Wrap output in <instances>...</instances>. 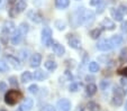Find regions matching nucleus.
Listing matches in <instances>:
<instances>
[{
    "instance_id": "7c9ffc66",
    "label": "nucleus",
    "mask_w": 127,
    "mask_h": 111,
    "mask_svg": "<svg viewBox=\"0 0 127 111\" xmlns=\"http://www.w3.org/2000/svg\"><path fill=\"white\" fill-rule=\"evenodd\" d=\"M118 11L120 12V14L124 16V15H127V6L124 5V3H122V5H119V7L117 8Z\"/></svg>"
},
{
    "instance_id": "e433bc0d",
    "label": "nucleus",
    "mask_w": 127,
    "mask_h": 111,
    "mask_svg": "<svg viewBox=\"0 0 127 111\" xmlns=\"http://www.w3.org/2000/svg\"><path fill=\"white\" fill-rule=\"evenodd\" d=\"M118 73H119L120 75H123V76L127 77V66H126V67H123V68H120V70L118 71Z\"/></svg>"
},
{
    "instance_id": "1a4fd4ad",
    "label": "nucleus",
    "mask_w": 127,
    "mask_h": 111,
    "mask_svg": "<svg viewBox=\"0 0 127 111\" xmlns=\"http://www.w3.org/2000/svg\"><path fill=\"white\" fill-rule=\"evenodd\" d=\"M23 38H24V35L16 28L15 31L11 34V43L14 44V45H18V44L23 41Z\"/></svg>"
},
{
    "instance_id": "a878e982",
    "label": "nucleus",
    "mask_w": 127,
    "mask_h": 111,
    "mask_svg": "<svg viewBox=\"0 0 127 111\" xmlns=\"http://www.w3.org/2000/svg\"><path fill=\"white\" fill-rule=\"evenodd\" d=\"M87 110L88 111H99L100 110V107L97 103H95V102H89L88 106H87Z\"/></svg>"
},
{
    "instance_id": "c85d7f7f",
    "label": "nucleus",
    "mask_w": 127,
    "mask_h": 111,
    "mask_svg": "<svg viewBox=\"0 0 127 111\" xmlns=\"http://www.w3.org/2000/svg\"><path fill=\"white\" fill-rule=\"evenodd\" d=\"M28 92L32 94H37L38 93V85L37 84H32L28 87Z\"/></svg>"
},
{
    "instance_id": "dca6fc26",
    "label": "nucleus",
    "mask_w": 127,
    "mask_h": 111,
    "mask_svg": "<svg viewBox=\"0 0 127 111\" xmlns=\"http://www.w3.org/2000/svg\"><path fill=\"white\" fill-rule=\"evenodd\" d=\"M7 60H8V63H10L15 68H18V70H19V68L22 67V63H20V61L17 57H15V56H12V55L7 56Z\"/></svg>"
},
{
    "instance_id": "5701e85b",
    "label": "nucleus",
    "mask_w": 127,
    "mask_h": 111,
    "mask_svg": "<svg viewBox=\"0 0 127 111\" xmlns=\"http://www.w3.org/2000/svg\"><path fill=\"white\" fill-rule=\"evenodd\" d=\"M18 30L20 31V33H22L23 35H26L27 33H28V29H29V26H28V24H26V22H22V24L19 25V26H18Z\"/></svg>"
},
{
    "instance_id": "4468645a",
    "label": "nucleus",
    "mask_w": 127,
    "mask_h": 111,
    "mask_svg": "<svg viewBox=\"0 0 127 111\" xmlns=\"http://www.w3.org/2000/svg\"><path fill=\"white\" fill-rule=\"evenodd\" d=\"M109 41H110L113 47H118V46H120L123 44V42H124V38H123L120 35H114L111 38H109Z\"/></svg>"
},
{
    "instance_id": "393cba45",
    "label": "nucleus",
    "mask_w": 127,
    "mask_h": 111,
    "mask_svg": "<svg viewBox=\"0 0 127 111\" xmlns=\"http://www.w3.org/2000/svg\"><path fill=\"white\" fill-rule=\"evenodd\" d=\"M100 35H101V29L99 28H95L90 31V36H91L92 39H98L100 37Z\"/></svg>"
},
{
    "instance_id": "de8ad7c7",
    "label": "nucleus",
    "mask_w": 127,
    "mask_h": 111,
    "mask_svg": "<svg viewBox=\"0 0 127 111\" xmlns=\"http://www.w3.org/2000/svg\"><path fill=\"white\" fill-rule=\"evenodd\" d=\"M126 93H127V91H126Z\"/></svg>"
},
{
    "instance_id": "2eb2a0df",
    "label": "nucleus",
    "mask_w": 127,
    "mask_h": 111,
    "mask_svg": "<svg viewBox=\"0 0 127 111\" xmlns=\"http://www.w3.org/2000/svg\"><path fill=\"white\" fill-rule=\"evenodd\" d=\"M33 106H34V100L31 99V98H26V99H24V102H23V104L20 107L23 108L24 111H31Z\"/></svg>"
},
{
    "instance_id": "ea45409f",
    "label": "nucleus",
    "mask_w": 127,
    "mask_h": 111,
    "mask_svg": "<svg viewBox=\"0 0 127 111\" xmlns=\"http://www.w3.org/2000/svg\"><path fill=\"white\" fill-rule=\"evenodd\" d=\"M108 85H109V82H108V81H102V82H101V89L105 90L106 87H108Z\"/></svg>"
},
{
    "instance_id": "aec40b11",
    "label": "nucleus",
    "mask_w": 127,
    "mask_h": 111,
    "mask_svg": "<svg viewBox=\"0 0 127 111\" xmlns=\"http://www.w3.org/2000/svg\"><path fill=\"white\" fill-rule=\"evenodd\" d=\"M70 5V0H55V6L58 9H66Z\"/></svg>"
},
{
    "instance_id": "58836bf2",
    "label": "nucleus",
    "mask_w": 127,
    "mask_h": 111,
    "mask_svg": "<svg viewBox=\"0 0 127 111\" xmlns=\"http://www.w3.org/2000/svg\"><path fill=\"white\" fill-rule=\"evenodd\" d=\"M102 0H90V6H97L98 3H100Z\"/></svg>"
},
{
    "instance_id": "bb28decb",
    "label": "nucleus",
    "mask_w": 127,
    "mask_h": 111,
    "mask_svg": "<svg viewBox=\"0 0 127 111\" xmlns=\"http://www.w3.org/2000/svg\"><path fill=\"white\" fill-rule=\"evenodd\" d=\"M9 70V65L5 61H0V73H6Z\"/></svg>"
},
{
    "instance_id": "37998d69",
    "label": "nucleus",
    "mask_w": 127,
    "mask_h": 111,
    "mask_svg": "<svg viewBox=\"0 0 127 111\" xmlns=\"http://www.w3.org/2000/svg\"><path fill=\"white\" fill-rule=\"evenodd\" d=\"M5 5V0H0V8H2Z\"/></svg>"
},
{
    "instance_id": "423d86ee",
    "label": "nucleus",
    "mask_w": 127,
    "mask_h": 111,
    "mask_svg": "<svg viewBox=\"0 0 127 111\" xmlns=\"http://www.w3.org/2000/svg\"><path fill=\"white\" fill-rule=\"evenodd\" d=\"M59 111H70L71 110V102L67 99H61L58 102V106H56Z\"/></svg>"
},
{
    "instance_id": "f8f14e48",
    "label": "nucleus",
    "mask_w": 127,
    "mask_h": 111,
    "mask_svg": "<svg viewBox=\"0 0 127 111\" xmlns=\"http://www.w3.org/2000/svg\"><path fill=\"white\" fill-rule=\"evenodd\" d=\"M71 38H69V41H67V43H69L70 47L71 48H74V49H79L80 47H81V42H80V39L78 38V37H74L73 35H71Z\"/></svg>"
},
{
    "instance_id": "c9c22d12",
    "label": "nucleus",
    "mask_w": 127,
    "mask_h": 111,
    "mask_svg": "<svg viewBox=\"0 0 127 111\" xmlns=\"http://www.w3.org/2000/svg\"><path fill=\"white\" fill-rule=\"evenodd\" d=\"M120 28H122L123 33L127 34V20H125V22H122V26H120Z\"/></svg>"
},
{
    "instance_id": "b1692460",
    "label": "nucleus",
    "mask_w": 127,
    "mask_h": 111,
    "mask_svg": "<svg viewBox=\"0 0 127 111\" xmlns=\"http://www.w3.org/2000/svg\"><path fill=\"white\" fill-rule=\"evenodd\" d=\"M99 64L97 62H90L89 63V71L91 73H96L99 71Z\"/></svg>"
},
{
    "instance_id": "a211bd4d",
    "label": "nucleus",
    "mask_w": 127,
    "mask_h": 111,
    "mask_svg": "<svg viewBox=\"0 0 127 111\" xmlns=\"http://www.w3.org/2000/svg\"><path fill=\"white\" fill-rule=\"evenodd\" d=\"M44 66H45V68L47 71H51V72H53V71H55L56 67H58V63H56L55 61L48 60V61H46V62L44 63Z\"/></svg>"
},
{
    "instance_id": "20e7f679",
    "label": "nucleus",
    "mask_w": 127,
    "mask_h": 111,
    "mask_svg": "<svg viewBox=\"0 0 127 111\" xmlns=\"http://www.w3.org/2000/svg\"><path fill=\"white\" fill-rule=\"evenodd\" d=\"M15 29H16V25H15L12 22H10V20L5 22V24H3V26H2L1 37H5V36H8V35L12 34L15 31Z\"/></svg>"
},
{
    "instance_id": "49530a36",
    "label": "nucleus",
    "mask_w": 127,
    "mask_h": 111,
    "mask_svg": "<svg viewBox=\"0 0 127 111\" xmlns=\"http://www.w3.org/2000/svg\"><path fill=\"white\" fill-rule=\"evenodd\" d=\"M126 111H127V102H126Z\"/></svg>"
},
{
    "instance_id": "a19ab883",
    "label": "nucleus",
    "mask_w": 127,
    "mask_h": 111,
    "mask_svg": "<svg viewBox=\"0 0 127 111\" xmlns=\"http://www.w3.org/2000/svg\"><path fill=\"white\" fill-rule=\"evenodd\" d=\"M122 57H126L127 58V48L126 47L122 49Z\"/></svg>"
},
{
    "instance_id": "ddd939ff",
    "label": "nucleus",
    "mask_w": 127,
    "mask_h": 111,
    "mask_svg": "<svg viewBox=\"0 0 127 111\" xmlns=\"http://www.w3.org/2000/svg\"><path fill=\"white\" fill-rule=\"evenodd\" d=\"M48 77V74H46L44 71L42 70H36L33 74V79L35 81H44L45 79Z\"/></svg>"
},
{
    "instance_id": "f3484780",
    "label": "nucleus",
    "mask_w": 127,
    "mask_h": 111,
    "mask_svg": "<svg viewBox=\"0 0 127 111\" xmlns=\"http://www.w3.org/2000/svg\"><path fill=\"white\" fill-rule=\"evenodd\" d=\"M26 7H27V2L25 0H18L16 2V6H15L14 9L16 10V14H19V12L24 11L26 9Z\"/></svg>"
},
{
    "instance_id": "f257e3e1",
    "label": "nucleus",
    "mask_w": 127,
    "mask_h": 111,
    "mask_svg": "<svg viewBox=\"0 0 127 111\" xmlns=\"http://www.w3.org/2000/svg\"><path fill=\"white\" fill-rule=\"evenodd\" d=\"M23 98V94L18 90H9L5 94V102L9 106H14Z\"/></svg>"
},
{
    "instance_id": "9b49d317",
    "label": "nucleus",
    "mask_w": 127,
    "mask_h": 111,
    "mask_svg": "<svg viewBox=\"0 0 127 111\" xmlns=\"http://www.w3.org/2000/svg\"><path fill=\"white\" fill-rule=\"evenodd\" d=\"M101 26L103 27L107 30H114L116 28V25L110 18H105V19L101 22Z\"/></svg>"
},
{
    "instance_id": "412c9836",
    "label": "nucleus",
    "mask_w": 127,
    "mask_h": 111,
    "mask_svg": "<svg viewBox=\"0 0 127 111\" xmlns=\"http://www.w3.org/2000/svg\"><path fill=\"white\" fill-rule=\"evenodd\" d=\"M97 90H98V88H97V85L94 84V83H89V84L87 85V94H88L89 97L95 95V94L97 93Z\"/></svg>"
},
{
    "instance_id": "4c0bfd02",
    "label": "nucleus",
    "mask_w": 127,
    "mask_h": 111,
    "mask_svg": "<svg viewBox=\"0 0 127 111\" xmlns=\"http://www.w3.org/2000/svg\"><path fill=\"white\" fill-rule=\"evenodd\" d=\"M7 84L5 82H0V92H5L7 90Z\"/></svg>"
},
{
    "instance_id": "cd10ccee",
    "label": "nucleus",
    "mask_w": 127,
    "mask_h": 111,
    "mask_svg": "<svg viewBox=\"0 0 127 111\" xmlns=\"http://www.w3.org/2000/svg\"><path fill=\"white\" fill-rule=\"evenodd\" d=\"M105 7H106V2L105 0H102L100 3L97 5V14H102L103 10H105Z\"/></svg>"
},
{
    "instance_id": "79ce46f5",
    "label": "nucleus",
    "mask_w": 127,
    "mask_h": 111,
    "mask_svg": "<svg viewBox=\"0 0 127 111\" xmlns=\"http://www.w3.org/2000/svg\"><path fill=\"white\" fill-rule=\"evenodd\" d=\"M122 84L123 85H127V79H123V80H122Z\"/></svg>"
},
{
    "instance_id": "c03bdc74",
    "label": "nucleus",
    "mask_w": 127,
    "mask_h": 111,
    "mask_svg": "<svg viewBox=\"0 0 127 111\" xmlns=\"http://www.w3.org/2000/svg\"><path fill=\"white\" fill-rule=\"evenodd\" d=\"M78 108H79V109H78V110H77V111H83V110H84L83 106H79V107H78Z\"/></svg>"
},
{
    "instance_id": "f704fd0d",
    "label": "nucleus",
    "mask_w": 127,
    "mask_h": 111,
    "mask_svg": "<svg viewBox=\"0 0 127 111\" xmlns=\"http://www.w3.org/2000/svg\"><path fill=\"white\" fill-rule=\"evenodd\" d=\"M19 56L22 57V60H27V57H28V52L25 51V49H23V51L19 52Z\"/></svg>"
},
{
    "instance_id": "72a5a7b5",
    "label": "nucleus",
    "mask_w": 127,
    "mask_h": 111,
    "mask_svg": "<svg viewBox=\"0 0 127 111\" xmlns=\"http://www.w3.org/2000/svg\"><path fill=\"white\" fill-rule=\"evenodd\" d=\"M41 111H56V109L54 108L53 106H51V104H47V106L43 107Z\"/></svg>"
},
{
    "instance_id": "7ed1b4c3",
    "label": "nucleus",
    "mask_w": 127,
    "mask_h": 111,
    "mask_svg": "<svg viewBox=\"0 0 127 111\" xmlns=\"http://www.w3.org/2000/svg\"><path fill=\"white\" fill-rule=\"evenodd\" d=\"M41 41H42V44L44 46H46V47L51 46V44H52V29L50 27H44L42 29Z\"/></svg>"
},
{
    "instance_id": "473e14b6",
    "label": "nucleus",
    "mask_w": 127,
    "mask_h": 111,
    "mask_svg": "<svg viewBox=\"0 0 127 111\" xmlns=\"http://www.w3.org/2000/svg\"><path fill=\"white\" fill-rule=\"evenodd\" d=\"M9 84L12 87H18V81H17L16 76H10L9 77Z\"/></svg>"
},
{
    "instance_id": "f03ea898",
    "label": "nucleus",
    "mask_w": 127,
    "mask_h": 111,
    "mask_svg": "<svg viewBox=\"0 0 127 111\" xmlns=\"http://www.w3.org/2000/svg\"><path fill=\"white\" fill-rule=\"evenodd\" d=\"M124 101V91L122 88L115 87L114 88V95L111 99V103L115 107H120Z\"/></svg>"
},
{
    "instance_id": "6ab92c4d",
    "label": "nucleus",
    "mask_w": 127,
    "mask_h": 111,
    "mask_svg": "<svg viewBox=\"0 0 127 111\" xmlns=\"http://www.w3.org/2000/svg\"><path fill=\"white\" fill-rule=\"evenodd\" d=\"M110 15H111V17L114 18V20H116V22H123V15L118 11V9L110 8Z\"/></svg>"
},
{
    "instance_id": "39448f33",
    "label": "nucleus",
    "mask_w": 127,
    "mask_h": 111,
    "mask_svg": "<svg viewBox=\"0 0 127 111\" xmlns=\"http://www.w3.org/2000/svg\"><path fill=\"white\" fill-rule=\"evenodd\" d=\"M97 48L101 52H108V51H110V49H113L114 47H113V45H111L109 39H102V41L98 42Z\"/></svg>"
},
{
    "instance_id": "6e6552de",
    "label": "nucleus",
    "mask_w": 127,
    "mask_h": 111,
    "mask_svg": "<svg viewBox=\"0 0 127 111\" xmlns=\"http://www.w3.org/2000/svg\"><path fill=\"white\" fill-rule=\"evenodd\" d=\"M27 15H28V18H31L32 22H36V24H39V22H42V20H43L42 15L39 14V12L35 11V10H29V11L27 12Z\"/></svg>"
},
{
    "instance_id": "4be33fe9",
    "label": "nucleus",
    "mask_w": 127,
    "mask_h": 111,
    "mask_svg": "<svg viewBox=\"0 0 127 111\" xmlns=\"http://www.w3.org/2000/svg\"><path fill=\"white\" fill-rule=\"evenodd\" d=\"M20 80H22L23 83L31 82V81L33 80V74H32L31 72H28V71H26V72H24L22 74V76H20Z\"/></svg>"
},
{
    "instance_id": "0eeeda50",
    "label": "nucleus",
    "mask_w": 127,
    "mask_h": 111,
    "mask_svg": "<svg viewBox=\"0 0 127 111\" xmlns=\"http://www.w3.org/2000/svg\"><path fill=\"white\" fill-rule=\"evenodd\" d=\"M52 48H53V52L56 54L58 56H63L65 53V48H64V46L61 45L60 43H58V42H53L52 44Z\"/></svg>"
},
{
    "instance_id": "2f4dec72",
    "label": "nucleus",
    "mask_w": 127,
    "mask_h": 111,
    "mask_svg": "<svg viewBox=\"0 0 127 111\" xmlns=\"http://www.w3.org/2000/svg\"><path fill=\"white\" fill-rule=\"evenodd\" d=\"M79 87H80L79 83H71L69 87V90L71 92H77L78 90H79Z\"/></svg>"
},
{
    "instance_id": "a18cd8bd",
    "label": "nucleus",
    "mask_w": 127,
    "mask_h": 111,
    "mask_svg": "<svg viewBox=\"0 0 127 111\" xmlns=\"http://www.w3.org/2000/svg\"><path fill=\"white\" fill-rule=\"evenodd\" d=\"M16 111H24V110H23L22 107H19V108H17V110H16Z\"/></svg>"
},
{
    "instance_id": "c756f323",
    "label": "nucleus",
    "mask_w": 127,
    "mask_h": 111,
    "mask_svg": "<svg viewBox=\"0 0 127 111\" xmlns=\"http://www.w3.org/2000/svg\"><path fill=\"white\" fill-rule=\"evenodd\" d=\"M55 27L59 29V30H64L65 27H66V25H65V22H62V20H56L55 22Z\"/></svg>"
},
{
    "instance_id": "9d476101",
    "label": "nucleus",
    "mask_w": 127,
    "mask_h": 111,
    "mask_svg": "<svg viewBox=\"0 0 127 111\" xmlns=\"http://www.w3.org/2000/svg\"><path fill=\"white\" fill-rule=\"evenodd\" d=\"M31 66L32 67H38L42 63V55L39 53H35L31 57Z\"/></svg>"
}]
</instances>
